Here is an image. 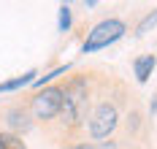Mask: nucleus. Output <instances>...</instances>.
<instances>
[{
	"label": "nucleus",
	"instance_id": "f257e3e1",
	"mask_svg": "<svg viewBox=\"0 0 157 149\" xmlns=\"http://www.w3.org/2000/svg\"><path fill=\"white\" fill-rule=\"evenodd\" d=\"M90 103H92V87L87 73H78L63 82V111L54 119L60 122V136H78L87 128Z\"/></svg>",
	"mask_w": 157,
	"mask_h": 149
},
{
	"label": "nucleus",
	"instance_id": "f8f14e48",
	"mask_svg": "<svg viewBox=\"0 0 157 149\" xmlns=\"http://www.w3.org/2000/svg\"><path fill=\"white\" fill-rule=\"evenodd\" d=\"M157 25V8H155V14H146V17L138 22V27H136V35H144V33H149L152 27Z\"/></svg>",
	"mask_w": 157,
	"mask_h": 149
},
{
	"label": "nucleus",
	"instance_id": "7ed1b4c3",
	"mask_svg": "<svg viewBox=\"0 0 157 149\" xmlns=\"http://www.w3.org/2000/svg\"><path fill=\"white\" fill-rule=\"evenodd\" d=\"M119 106H117V100H109V98H100L95 103V109L90 111L87 117V138L95 141V144H100L103 138H109L111 133L117 130V125H119Z\"/></svg>",
	"mask_w": 157,
	"mask_h": 149
},
{
	"label": "nucleus",
	"instance_id": "423d86ee",
	"mask_svg": "<svg viewBox=\"0 0 157 149\" xmlns=\"http://www.w3.org/2000/svg\"><path fill=\"white\" fill-rule=\"evenodd\" d=\"M155 65H157V54H141V57L133 60V73H136L138 84H146V82H149V76H152Z\"/></svg>",
	"mask_w": 157,
	"mask_h": 149
},
{
	"label": "nucleus",
	"instance_id": "f03ea898",
	"mask_svg": "<svg viewBox=\"0 0 157 149\" xmlns=\"http://www.w3.org/2000/svg\"><path fill=\"white\" fill-rule=\"evenodd\" d=\"M27 109H30L33 122L52 125L60 117V111H63V82L35 90L30 95V100H27Z\"/></svg>",
	"mask_w": 157,
	"mask_h": 149
},
{
	"label": "nucleus",
	"instance_id": "6e6552de",
	"mask_svg": "<svg viewBox=\"0 0 157 149\" xmlns=\"http://www.w3.org/2000/svg\"><path fill=\"white\" fill-rule=\"evenodd\" d=\"M141 128H144V114H141L138 106H133V109L127 111V117H125V130L130 133V136H136Z\"/></svg>",
	"mask_w": 157,
	"mask_h": 149
},
{
	"label": "nucleus",
	"instance_id": "0eeeda50",
	"mask_svg": "<svg viewBox=\"0 0 157 149\" xmlns=\"http://www.w3.org/2000/svg\"><path fill=\"white\" fill-rule=\"evenodd\" d=\"M35 76H38V71L33 68V71H25L22 76H16V79L0 82V92H14V90H22V87H27V84L35 82Z\"/></svg>",
	"mask_w": 157,
	"mask_h": 149
},
{
	"label": "nucleus",
	"instance_id": "39448f33",
	"mask_svg": "<svg viewBox=\"0 0 157 149\" xmlns=\"http://www.w3.org/2000/svg\"><path fill=\"white\" fill-rule=\"evenodd\" d=\"M6 133H14V136H25L33 128V117L27 103H14L6 109Z\"/></svg>",
	"mask_w": 157,
	"mask_h": 149
},
{
	"label": "nucleus",
	"instance_id": "1a4fd4ad",
	"mask_svg": "<svg viewBox=\"0 0 157 149\" xmlns=\"http://www.w3.org/2000/svg\"><path fill=\"white\" fill-rule=\"evenodd\" d=\"M0 149H27V144L22 141V136L0 130Z\"/></svg>",
	"mask_w": 157,
	"mask_h": 149
},
{
	"label": "nucleus",
	"instance_id": "20e7f679",
	"mask_svg": "<svg viewBox=\"0 0 157 149\" xmlns=\"http://www.w3.org/2000/svg\"><path fill=\"white\" fill-rule=\"evenodd\" d=\"M127 33V25L122 19H103V22H98L92 30L87 33V41L81 44V52L87 54V52H98V49H106L111 44H117L122 35Z\"/></svg>",
	"mask_w": 157,
	"mask_h": 149
},
{
	"label": "nucleus",
	"instance_id": "9d476101",
	"mask_svg": "<svg viewBox=\"0 0 157 149\" xmlns=\"http://www.w3.org/2000/svg\"><path fill=\"white\" fill-rule=\"evenodd\" d=\"M71 25H73V11H71V6H60V17H57V27H60V33H68Z\"/></svg>",
	"mask_w": 157,
	"mask_h": 149
},
{
	"label": "nucleus",
	"instance_id": "9b49d317",
	"mask_svg": "<svg viewBox=\"0 0 157 149\" xmlns=\"http://www.w3.org/2000/svg\"><path fill=\"white\" fill-rule=\"evenodd\" d=\"M65 149H117V141H100V144H95V141H78V144H71Z\"/></svg>",
	"mask_w": 157,
	"mask_h": 149
}]
</instances>
